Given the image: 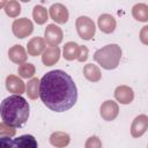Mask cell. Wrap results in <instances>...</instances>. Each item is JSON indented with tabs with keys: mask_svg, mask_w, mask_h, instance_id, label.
I'll use <instances>...</instances> for the list:
<instances>
[{
	"mask_svg": "<svg viewBox=\"0 0 148 148\" xmlns=\"http://www.w3.org/2000/svg\"><path fill=\"white\" fill-rule=\"evenodd\" d=\"M39 97L52 111L65 112L77 101V89L73 79L61 69L47 72L39 83Z\"/></svg>",
	"mask_w": 148,
	"mask_h": 148,
	"instance_id": "1",
	"label": "cell"
},
{
	"mask_svg": "<svg viewBox=\"0 0 148 148\" xmlns=\"http://www.w3.org/2000/svg\"><path fill=\"white\" fill-rule=\"evenodd\" d=\"M2 123L10 127L23 126L29 118V104L21 95H12L1 102Z\"/></svg>",
	"mask_w": 148,
	"mask_h": 148,
	"instance_id": "2",
	"label": "cell"
},
{
	"mask_svg": "<svg viewBox=\"0 0 148 148\" xmlns=\"http://www.w3.org/2000/svg\"><path fill=\"white\" fill-rule=\"evenodd\" d=\"M121 58V49L117 44H109L94 53V59L105 69H114L118 67Z\"/></svg>",
	"mask_w": 148,
	"mask_h": 148,
	"instance_id": "3",
	"label": "cell"
},
{
	"mask_svg": "<svg viewBox=\"0 0 148 148\" xmlns=\"http://www.w3.org/2000/svg\"><path fill=\"white\" fill-rule=\"evenodd\" d=\"M76 30L82 39L89 40L94 37L96 28L91 18H89L88 16H80L76 18Z\"/></svg>",
	"mask_w": 148,
	"mask_h": 148,
	"instance_id": "4",
	"label": "cell"
},
{
	"mask_svg": "<svg viewBox=\"0 0 148 148\" xmlns=\"http://www.w3.org/2000/svg\"><path fill=\"white\" fill-rule=\"evenodd\" d=\"M12 29H13L14 35L17 38H24L32 32L34 25H32V22L30 20L23 17V18H16L13 22Z\"/></svg>",
	"mask_w": 148,
	"mask_h": 148,
	"instance_id": "5",
	"label": "cell"
},
{
	"mask_svg": "<svg viewBox=\"0 0 148 148\" xmlns=\"http://www.w3.org/2000/svg\"><path fill=\"white\" fill-rule=\"evenodd\" d=\"M45 42L49 43L51 46H57L62 40V30L56 24H49L44 32Z\"/></svg>",
	"mask_w": 148,
	"mask_h": 148,
	"instance_id": "6",
	"label": "cell"
},
{
	"mask_svg": "<svg viewBox=\"0 0 148 148\" xmlns=\"http://www.w3.org/2000/svg\"><path fill=\"white\" fill-rule=\"evenodd\" d=\"M148 128V117L146 114H140L135 117L131 126V134L133 138L141 136Z\"/></svg>",
	"mask_w": 148,
	"mask_h": 148,
	"instance_id": "7",
	"label": "cell"
},
{
	"mask_svg": "<svg viewBox=\"0 0 148 148\" xmlns=\"http://www.w3.org/2000/svg\"><path fill=\"white\" fill-rule=\"evenodd\" d=\"M50 16L57 23H66L68 21V9L61 3H54L50 7Z\"/></svg>",
	"mask_w": 148,
	"mask_h": 148,
	"instance_id": "8",
	"label": "cell"
},
{
	"mask_svg": "<svg viewBox=\"0 0 148 148\" xmlns=\"http://www.w3.org/2000/svg\"><path fill=\"white\" fill-rule=\"evenodd\" d=\"M118 112H119L118 104L113 101H105L101 105V116L106 121L113 120L118 116Z\"/></svg>",
	"mask_w": 148,
	"mask_h": 148,
	"instance_id": "9",
	"label": "cell"
},
{
	"mask_svg": "<svg viewBox=\"0 0 148 148\" xmlns=\"http://www.w3.org/2000/svg\"><path fill=\"white\" fill-rule=\"evenodd\" d=\"M114 97L121 104H130L134 98V92L127 86H119L114 90Z\"/></svg>",
	"mask_w": 148,
	"mask_h": 148,
	"instance_id": "10",
	"label": "cell"
},
{
	"mask_svg": "<svg viewBox=\"0 0 148 148\" xmlns=\"http://www.w3.org/2000/svg\"><path fill=\"white\" fill-rule=\"evenodd\" d=\"M60 58V50L58 46H49L46 50L43 52L42 60L45 66H52L56 62L59 61Z\"/></svg>",
	"mask_w": 148,
	"mask_h": 148,
	"instance_id": "11",
	"label": "cell"
},
{
	"mask_svg": "<svg viewBox=\"0 0 148 148\" xmlns=\"http://www.w3.org/2000/svg\"><path fill=\"white\" fill-rule=\"evenodd\" d=\"M98 28L105 34H111L116 29V20L110 14H102L98 17Z\"/></svg>",
	"mask_w": 148,
	"mask_h": 148,
	"instance_id": "12",
	"label": "cell"
},
{
	"mask_svg": "<svg viewBox=\"0 0 148 148\" xmlns=\"http://www.w3.org/2000/svg\"><path fill=\"white\" fill-rule=\"evenodd\" d=\"M8 57L9 59L18 65H22L25 60H27V52L24 50V47L22 45H14L9 49L8 51Z\"/></svg>",
	"mask_w": 148,
	"mask_h": 148,
	"instance_id": "13",
	"label": "cell"
},
{
	"mask_svg": "<svg viewBox=\"0 0 148 148\" xmlns=\"http://www.w3.org/2000/svg\"><path fill=\"white\" fill-rule=\"evenodd\" d=\"M6 87L10 92H14L15 95H21L24 92V83L21 79H18L15 75H9L6 79Z\"/></svg>",
	"mask_w": 148,
	"mask_h": 148,
	"instance_id": "14",
	"label": "cell"
},
{
	"mask_svg": "<svg viewBox=\"0 0 148 148\" xmlns=\"http://www.w3.org/2000/svg\"><path fill=\"white\" fill-rule=\"evenodd\" d=\"M45 49V40L40 37H34L27 45V51H28V54L29 56H38Z\"/></svg>",
	"mask_w": 148,
	"mask_h": 148,
	"instance_id": "15",
	"label": "cell"
},
{
	"mask_svg": "<svg viewBox=\"0 0 148 148\" xmlns=\"http://www.w3.org/2000/svg\"><path fill=\"white\" fill-rule=\"evenodd\" d=\"M14 145L15 148H38L37 140L30 134L17 136L16 139H14Z\"/></svg>",
	"mask_w": 148,
	"mask_h": 148,
	"instance_id": "16",
	"label": "cell"
},
{
	"mask_svg": "<svg viewBox=\"0 0 148 148\" xmlns=\"http://www.w3.org/2000/svg\"><path fill=\"white\" fill-rule=\"evenodd\" d=\"M69 141H71V138L65 132H54L50 136L51 145L54 146V147H59V148L66 147L69 143Z\"/></svg>",
	"mask_w": 148,
	"mask_h": 148,
	"instance_id": "17",
	"label": "cell"
},
{
	"mask_svg": "<svg viewBox=\"0 0 148 148\" xmlns=\"http://www.w3.org/2000/svg\"><path fill=\"white\" fill-rule=\"evenodd\" d=\"M83 75L86 76V79H88L91 82H97L101 80V71L96 65L92 64H87L83 68Z\"/></svg>",
	"mask_w": 148,
	"mask_h": 148,
	"instance_id": "18",
	"label": "cell"
},
{
	"mask_svg": "<svg viewBox=\"0 0 148 148\" xmlns=\"http://www.w3.org/2000/svg\"><path fill=\"white\" fill-rule=\"evenodd\" d=\"M132 15L140 22L148 21V6L146 3H136L132 8Z\"/></svg>",
	"mask_w": 148,
	"mask_h": 148,
	"instance_id": "19",
	"label": "cell"
},
{
	"mask_svg": "<svg viewBox=\"0 0 148 148\" xmlns=\"http://www.w3.org/2000/svg\"><path fill=\"white\" fill-rule=\"evenodd\" d=\"M80 52V46L75 42H68L64 46V58L66 60L77 59Z\"/></svg>",
	"mask_w": 148,
	"mask_h": 148,
	"instance_id": "20",
	"label": "cell"
},
{
	"mask_svg": "<svg viewBox=\"0 0 148 148\" xmlns=\"http://www.w3.org/2000/svg\"><path fill=\"white\" fill-rule=\"evenodd\" d=\"M32 17H34V20L37 24H44L49 20V14H47V10L43 6L37 5V6L34 7Z\"/></svg>",
	"mask_w": 148,
	"mask_h": 148,
	"instance_id": "21",
	"label": "cell"
},
{
	"mask_svg": "<svg viewBox=\"0 0 148 148\" xmlns=\"http://www.w3.org/2000/svg\"><path fill=\"white\" fill-rule=\"evenodd\" d=\"M39 83H40V80H38L37 77H34L28 82L27 95L29 96V98L36 99L39 96Z\"/></svg>",
	"mask_w": 148,
	"mask_h": 148,
	"instance_id": "22",
	"label": "cell"
},
{
	"mask_svg": "<svg viewBox=\"0 0 148 148\" xmlns=\"http://www.w3.org/2000/svg\"><path fill=\"white\" fill-rule=\"evenodd\" d=\"M5 12L8 16L10 17H16L20 13H21V6L17 1H9L6 2V7H5Z\"/></svg>",
	"mask_w": 148,
	"mask_h": 148,
	"instance_id": "23",
	"label": "cell"
},
{
	"mask_svg": "<svg viewBox=\"0 0 148 148\" xmlns=\"http://www.w3.org/2000/svg\"><path fill=\"white\" fill-rule=\"evenodd\" d=\"M18 75L21 77H24V79H28V77H31L34 74H35V66L32 64H22L18 69Z\"/></svg>",
	"mask_w": 148,
	"mask_h": 148,
	"instance_id": "24",
	"label": "cell"
},
{
	"mask_svg": "<svg viewBox=\"0 0 148 148\" xmlns=\"http://www.w3.org/2000/svg\"><path fill=\"white\" fill-rule=\"evenodd\" d=\"M86 148H102V142L97 136H90L86 142Z\"/></svg>",
	"mask_w": 148,
	"mask_h": 148,
	"instance_id": "25",
	"label": "cell"
},
{
	"mask_svg": "<svg viewBox=\"0 0 148 148\" xmlns=\"http://www.w3.org/2000/svg\"><path fill=\"white\" fill-rule=\"evenodd\" d=\"M0 148H15L14 140L10 136H1L0 138Z\"/></svg>",
	"mask_w": 148,
	"mask_h": 148,
	"instance_id": "26",
	"label": "cell"
},
{
	"mask_svg": "<svg viewBox=\"0 0 148 148\" xmlns=\"http://www.w3.org/2000/svg\"><path fill=\"white\" fill-rule=\"evenodd\" d=\"M7 126H8V125H7ZM13 128H14V127H10V126L6 127V124H5V123H1V125H0V134H1V136H5L6 133L8 134V136L14 135V134H15V130H13Z\"/></svg>",
	"mask_w": 148,
	"mask_h": 148,
	"instance_id": "27",
	"label": "cell"
},
{
	"mask_svg": "<svg viewBox=\"0 0 148 148\" xmlns=\"http://www.w3.org/2000/svg\"><path fill=\"white\" fill-rule=\"evenodd\" d=\"M88 58V49L86 46H80V52H79V57H77V60L83 62L86 61Z\"/></svg>",
	"mask_w": 148,
	"mask_h": 148,
	"instance_id": "28",
	"label": "cell"
},
{
	"mask_svg": "<svg viewBox=\"0 0 148 148\" xmlns=\"http://www.w3.org/2000/svg\"><path fill=\"white\" fill-rule=\"evenodd\" d=\"M140 39L143 44L148 45V25H145L140 31Z\"/></svg>",
	"mask_w": 148,
	"mask_h": 148,
	"instance_id": "29",
	"label": "cell"
}]
</instances>
